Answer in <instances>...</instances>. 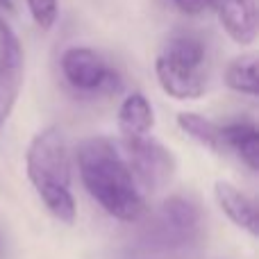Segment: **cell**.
Instances as JSON below:
<instances>
[{"label": "cell", "instance_id": "1", "mask_svg": "<svg viewBox=\"0 0 259 259\" xmlns=\"http://www.w3.org/2000/svg\"><path fill=\"white\" fill-rule=\"evenodd\" d=\"M80 180L89 196L112 219L134 223L146 214V198L121 146L109 137H89L75 152Z\"/></svg>", "mask_w": 259, "mask_h": 259}, {"label": "cell", "instance_id": "2", "mask_svg": "<svg viewBox=\"0 0 259 259\" xmlns=\"http://www.w3.org/2000/svg\"><path fill=\"white\" fill-rule=\"evenodd\" d=\"M25 173L46 209L59 223H75L77 202L71 189V152L57 125H48L32 137L25 150Z\"/></svg>", "mask_w": 259, "mask_h": 259}, {"label": "cell", "instance_id": "3", "mask_svg": "<svg viewBox=\"0 0 259 259\" xmlns=\"http://www.w3.org/2000/svg\"><path fill=\"white\" fill-rule=\"evenodd\" d=\"M207 50L200 39L178 34L155 57V77L161 91L175 100H198L207 94Z\"/></svg>", "mask_w": 259, "mask_h": 259}, {"label": "cell", "instance_id": "4", "mask_svg": "<svg viewBox=\"0 0 259 259\" xmlns=\"http://www.w3.org/2000/svg\"><path fill=\"white\" fill-rule=\"evenodd\" d=\"M123 155L127 159V166L132 170L137 184L141 191H157V189L166 187L173 180L178 161L170 148H166L155 137H143L132 139V141H123L121 146Z\"/></svg>", "mask_w": 259, "mask_h": 259}, {"label": "cell", "instance_id": "5", "mask_svg": "<svg viewBox=\"0 0 259 259\" xmlns=\"http://www.w3.org/2000/svg\"><path fill=\"white\" fill-rule=\"evenodd\" d=\"M64 80L80 94H100V91H116L118 75L98 50L89 46H71L62 53L59 59Z\"/></svg>", "mask_w": 259, "mask_h": 259}, {"label": "cell", "instance_id": "6", "mask_svg": "<svg viewBox=\"0 0 259 259\" xmlns=\"http://www.w3.org/2000/svg\"><path fill=\"white\" fill-rule=\"evenodd\" d=\"M25 80V50L7 23L0 16V125L9 121Z\"/></svg>", "mask_w": 259, "mask_h": 259}, {"label": "cell", "instance_id": "7", "mask_svg": "<svg viewBox=\"0 0 259 259\" xmlns=\"http://www.w3.org/2000/svg\"><path fill=\"white\" fill-rule=\"evenodd\" d=\"M219 21L225 34L237 46H252L257 39V3L255 0H216Z\"/></svg>", "mask_w": 259, "mask_h": 259}, {"label": "cell", "instance_id": "8", "mask_svg": "<svg viewBox=\"0 0 259 259\" xmlns=\"http://www.w3.org/2000/svg\"><path fill=\"white\" fill-rule=\"evenodd\" d=\"M214 198L219 202L221 211L232 221L237 228H241L243 232H248L250 237L259 234V216H257V205L250 196L241 191L239 187L230 182H219L214 184Z\"/></svg>", "mask_w": 259, "mask_h": 259}, {"label": "cell", "instance_id": "9", "mask_svg": "<svg viewBox=\"0 0 259 259\" xmlns=\"http://www.w3.org/2000/svg\"><path fill=\"white\" fill-rule=\"evenodd\" d=\"M116 123H118V132H121L123 141L150 137L152 127H155V109H152L150 100L141 91L127 94L123 98L121 107H118Z\"/></svg>", "mask_w": 259, "mask_h": 259}, {"label": "cell", "instance_id": "10", "mask_svg": "<svg viewBox=\"0 0 259 259\" xmlns=\"http://www.w3.org/2000/svg\"><path fill=\"white\" fill-rule=\"evenodd\" d=\"M223 148L232 150L250 170H259V132L252 121H234L221 125Z\"/></svg>", "mask_w": 259, "mask_h": 259}, {"label": "cell", "instance_id": "11", "mask_svg": "<svg viewBox=\"0 0 259 259\" xmlns=\"http://www.w3.org/2000/svg\"><path fill=\"white\" fill-rule=\"evenodd\" d=\"M259 62L255 53H243L225 66V84L241 96L257 98L259 94Z\"/></svg>", "mask_w": 259, "mask_h": 259}, {"label": "cell", "instance_id": "12", "mask_svg": "<svg viewBox=\"0 0 259 259\" xmlns=\"http://www.w3.org/2000/svg\"><path fill=\"white\" fill-rule=\"evenodd\" d=\"M178 127L187 137L198 141L202 148L211 152H223V139H221V125H216L211 118L202 116L198 112H180L178 114Z\"/></svg>", "mask_w": 259, "mask_h": 259}, {"label": "cell", "instance_id": "13", "mask_svg": "<svg viewBox=\"0 0 259 259\" xmlns=\"http://www.w3.org/2000/svg\"><path fill=\"white\" fill-rule=\"evenodd\" d=\"M164 216L173 228L189 232L200 221V209L187 198H170V200L164 202Z\"/></svg>", "mask_w": 259, "mask_h": 259}, {"label": "cell", "instance_id": "14", "mask_svg": "<svg viewBox=\"0 0 259 259\" xmlns=\"http://www.w3.org/2000/svg\"><path fill=\"white\" fill-rule=\"evenodd\" d=\"M34 23L41 30H50L59 16V3L57 0H25Z\"/></svg>", "mask_w": 259, "mask_h": 259}, {"label": "cell", "instance_id": "15", "mask_svg": "<svg viewBox=\"0 0 259 259\" xmlns=\"http://www.w3.org/2000/svg\"><path fill=\"white\" fill-rule=\"evenodd\" d=\"M175 7L187 16H200L216 5V0H173Z\"/></svg>", "mask_w": 259, "mask_h": 259}, {"label": "cell", "instance_id": "16", "mask_svg": "<svg viewBox=\"0 0 259 259\" xmlns=\"http://www.w3.org/2000/svg\"><path fill=\"white\" fill-rule=\"evenodd\" d=\"M0 12H14L12 0H0Z\"/></svg>", "mask_w": 259, "mask_h": 259}]
</instances>
